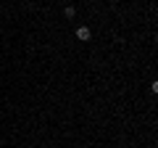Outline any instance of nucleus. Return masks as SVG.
Listing matches in <instances>:
<instances>
[{"instance_id": "obj_1", "label": "nucleus", "mask_w": 158, "mask_h": 148, "mask_svg": "<svg viewBox=\"0 0 158 148\" xmlns=\"http://www.w3.org/2000/svg\"><path fill=\"white\" fill-rule=\"evenodd\" d=\"M90 37H92V29H90V27H77V40L87 42Z\"/></svg>"}, {"instance_id": "obj_2", "label": "nucleus", "mask_w": 158, "mask_h": 148, "mask_svg": "<svg viewBox=\"0 0 158 148\" xmlns=\"http://www.w3.org/2000/svg\"><path fill=\"white\" fill-rule=\"evenodd\" d=\"M63 13H66V19H74V16H77V8H74V6H66V8H63Z\"/></svg>"}]
</instances>
